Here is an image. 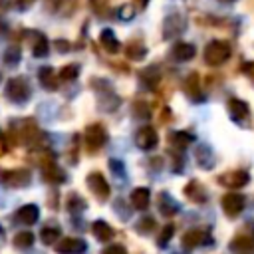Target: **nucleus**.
Listing matches in <instances>:
<instances>
[{"instance_id":"obj_40","label":"nucleus","mask_w":254,"mask_h":254,"mask_svg":"<svg viewBox=\"0 0 254 254\" xmlns=\"http://www.w3.org/2000/svg\"><path fill=\"white\" fill-rule=\"evenodd\" d=\"M101 254H127V250H125L123 244H111V246H107Z\"/></svg>"},{"instance_id":"obj_27","label":"nucleus","mask_w":254,"mask_h":254,"mask_svg":"<svg viewBox=\"0 0 254 254\" xmlns=\"http://www.w3.org/2000/svg\"><path fill=\"white\" fill-rule=\"evenodd\" d=\"M185 91L189 93V97L192 99H200V89H198V75L196 73H190L185 81Z\"/></svg>"},{"instance_id":"obj_16","label":"nucleus","mask_w":254,"mask_h":254,"mask_svg":"<svg viewBox=\"0 0 254 254\" xmlns=\"http://www.w3.org/2000/svg\"><path fill=\"white\" fill-rule=\"evenodd\" d=\"M173 58L177 60V62H189V60H192L194 58V54H196V50H194V46L192 44H187V42H179V44H175V48H173Z\"/></svg>"},{"instance_id":"obj_3","label":"nucleus","mask_w":254,"mask_h":254,"mask_svg":"<svg viewBox=\"0 0 254 254\" xmlns=\"http://www.w3.org/2000/svg\"><path fill=\"white\" fill-rule=\"evenodd\" d=\"M85 143H87V149L93 153V151H99L105 143H107V131L101 123H93L85 129Z\"/></svg>"},{"instance_id":"obj_19","label":"nucleus","mask_w":254,"mask_h":254,"mask_svg":"<svg viewBox=\"0 0 254 254\" xmlns=\"http://www.w3.org/2000/svg\"><path fill=\"white\" fill-rule=\"evenodd\" d=\"M230 250L236 254H250V252H254V238L252 236H236L230 242Z\"/></svg>"},{"instance_id":"obj_22","label":"nucleus","mask_w":254,"mask_h":254,"mask_svg":"<svg viewBox=\"0 0 254 254\" xmlns=\"http://www.w3.org/2000/svg\"><path fill=\"white\" fill-rule=\"evenodd\" d=\"M119 97L111 91V89H107L105 93H101L99 95V101H97V105H99V109H103V111H115L117 107H119Z\"/></svg>"},{"instance_id":"obj_37","label":"nucleus","mask_w":254,"mask_h":254,"mask_svg":"<svg viewBox=\"0 0 254 254\" xmlns=\"http://www.w3.org/2000/svg\"><path fill=\"white\" fill-rule=\"evenodd\" d=\"M137 232H141V234H147V232H151L153 228H155V220L151 218V216H145V218H141L139 222H137Z\"/></svg>"},{"instance_id":"obj_45","label":"nucleus","mask_w":254,"mask_h":254,"mask_svg":"<svg viewBox=\"0 0 254 254\" xmlns=\"http://www.w3.org/2000/svg\"><path fill=\"white\" fill-rule=\"evenodd\" d=\"M147 2H149V0H137V4H139V6H145Z\"/></svg>"},{"instance_id":"obj_31","label":"nucleus","mask_w":254,"mask_h":254,"mask_svg":"<svg viewBox=\"0 0 254 254\" xmlns=\"http://www.w3.org/2000/svg\"><path fill=\"white\" fill-rule=\"evenodd\" d=\"M34 244V234L32 232H18L14 236V246L16 248H30Z\"/></svg>"},{"instance_id":"obj_44","label":"nucleus","mask_w":254,"mask_h":254,"mask_svg":"<svg viewBox=\"0 0 254 254\" xmlns=\"http://www.w3.org/2000/svg\"><path fill=\"white\" fill-rule=\"evenodd\" d=\"M32 2H34V0H20V6H22V8H26V6H30Z\"/></svg>"},{"instance_id":"obj_12","label":"nucleus","mask_w":254,"mask_h":254,"mask_svg":"<svg viewBox=\"0 0 254 254\" xmlns=\"http://www.w3.org/2000/svg\"><path fill=\"white\" fill-rule=\"evenodd\" d=\"M248 181H250V175L246 171H232V173H226L220 177V183L228 189H242Z\"/></svg>"},{"instance_id":"obj_13","label":"nucleus","mask_w":254,"mask_h":254,"mask_svg":"<svg viewBox=\"0 0 254 254\" xmlns=\"http://www.w3.org/2000/svg\"><path fill=\"white\" fill-rule=\"evenodd\" d=\"M129 200H131L133 208H137V210H145V208L149 206L151 192H149V189H147V187H137V189H133V190H131Z\"/></svg>"},{"instance_id":"obj_6","label":"nucleus","mask_w":254,"mask_h":254,"mask_svg":"<svg viewBox=\"0 0 254 254\" xmlns=\"http://www.w3.org/2000/svg\"><path fill=\"white\" fill-rule=\"evenodd\" d=\"M246 206V198L240 192H226L222 196V210L226 216H238Z\"/></svg>"},{"instance_id":"obj_32","label":"nucleus","mask_w":254,"mask_h":254,"mask_svg":"<svg viewBox=\"0 0 254 254\" xmlns=\"http://www.w3.org/2000/svg\"><path fill=\"white\" fill-rule=\"evenodd\" d=\"M77 75H79V65L77 64H69V65L62 67V71H60V79H64V81H73Z\"/></svg>"},{"instance_id":"obj_34","label":"nucleus","mask_w":254,"mask_h":254,"mask_svg":"<svg viewBox=\"0 0 254 254\" xmlns=\"http://www.w3.org/2000/svg\"><path fill=\"white\" fill-rule=\"evenodd\" d=\"M173 234H175V226H173V224L163 226V230H161V234H159V238H157V244H159L161 248H165V246L171 242Z\"/></svg>"},{"instance_id":"obj_1","label":"nucleus","mask_w":254,"mask_h":254,"mask_svg":"<svg viewBox=\"0 0 254 254\" xmlns=\"http://www.w3.org/2000/svg\"><path fill=\"white\" fill-rule=\"evenodd\" d=\"M32 95V87H30V81L24 77V75H18V77H12L8 79L6 83V97L14 103H26Z\"/></svg>"},{"instance_id":"obj_21","label":"nucleus","mask_w":254,"mask_h":254,"mask_svg":"<svg viewBox=\"0 0 254 254\" xmlns=\"http://www.w3.org/2000/svg\"><path fill=\"white\" fill-rule=\"evenodd\" d=\"M99 42H101V46L107 50V52H111V54H115V52H119V40L115 38V34H113V30L111 28H105V30H101V34H99Z\"/></svg>"},{"instance_id":"obj_35","label":"nucleus","mask_w":254,"mask_h":254,"mask_svg":"<svg viewBox=\"0 0 254 254\" xmlns=\"http://www.w3.org/2000/svg\"><path fill=\"white\" fill-rule=\"evenodd\" d=\"M18 62H20V48L10 46V48L4 52V64H6V65H16Z\"/></svg>"},{"instance_id":"obj_2","label":"nucleus","mask_w":254,"mask_h":254,"mask_svg":"<svg viewBox=\"0 0 254 254\" xmlns=\"http://www.w3.org/2000/svg\"><path fill=\"white\" fill-rule=\"evenodd\" d=\"M230 44L224 40H212L204 48V62L208 65H220L230 58Z\"/></svg>"},{"instance_id":"obj_10","label":"nucleus","mask_w":254,"mask_h":254,"mask_svg":"<svg viewBox=\"0 0 254 254\" xmlns=\"http://www.w3.org/2000/svg\"><path fill=\"white\" fill-rule=\"evenodd\" d=\"M210 242H212L210 234L202 228H192V230L185 232V236H183V246L185 248H196V246H204V244H210Z\"/></svg>"},{"instance_id":"obj_30","label":"nucleus","mask_w":254,"mask_h":254,"mask_svg":"<svg viewBox=\"0 0 254 254\" xmlns=\"http://www.w3.org/2000/svg\"><path fill=\"white\" fill-rule=\"evenodd\" d=\"M125 52H127V58H131V60H143L147 56V48L139 42H131Z\"/></svg>"},{"instance_id":"obj_20","label":"nucleus","mask_w":254,"mask_h":254,"mask_svg":"<svg viewBox=\"0 0 254 254\" xmlns=\"http://www.w3.org/2000/svg\"><path fill=\"white\" fill-rule=\"evenodd\" d=\"M38 77H40V83H42L44 89H50V91L58 89V77H56L54 67H48V65L46 67H40Z\"/></svg>"},{"instance_id":"obj_46","label":"nucleus","mask_w":254,"mask_h":254,"mask_svg":"<svg viewBox=\"0 0 254 254\" xmlns=\"http://www.w3.org/2000/svg\"><path fill=\"white\" fill-rule=\"evenodd\" d=\"M0 81H2V73H0Z\"/></svg>"},{"instance_id":"obj_33","label":"nucleus","mask_w":254,"mask_h":254,"mask_svg":"<svg viewBox=\"0 0 254 254\" xmlns=\"http://www.w3.org/2000/svg\"><path fill=\"white\" fill-rule=\"evenodd\" d=\"M65 206H67L69 212H79V210H85V200H83L79 194H71V196L67 198Z\"/></svg>"},{"instance_id":"obj_48","label":"nucleus","mask_w":254,"mask_h":254,"mask_svg":"<svg viewBox=\"0 0 254 254\" xmlns=\"http://www.w3.org/2000/svg\"><path fill=\"white\" fill-rule=\"evenodd\" d=\"M224 2H228V0H224Z\"/></svg>"},{"instance_id":"obj_43","label":"nucleus","mask_w":254,"mask_h":254,"mask_svg":"<svg viewBox=\"0 0 254 254\" xmlns=\"http://www.w3.org/2000/svg\"><path fill=\"white\" fill-rule=\"evenodd\" d=\"M244 71H248V73L254 75V62H252V64H246V65H244Z\"/></svg>"},{"instance_id":"obj_24","label":"nucleus","mask_w":254,"mask_h":254,"mask_svg":"<svg viewBox=\"0 0 254 254\" xmlns=\"http://www.w3.org/2000/svg\"><path fill=\"white\" fill-rule=\"evenodd\" d=\"M44 179H46V181H50V183L60 185V183H64V181H65V175H64V171H62L54 161H50V163H48V167H44Z\"/></svg>"},{"instance_id":"obj_15","label":"nucleus","mask_w":254,"mask_h":254,"mask_svg":"<svg viewBox=\"0 0 254 254\" xmlns=\"http://www.w3.org/2000/svg\"><path fill=\"white\" fill-rule=\"evenodd\" d=\"M157 204H159V212L163 216H173L175 212H179V202L169 192H161L157 198Z\"/></svg>"},{"instance_id":"obj_4","label":"nucleus","mask_w":254,"mask_h":254,"mask_svg":"<svg viewBox=\"0 0 254 254\" xmlns=\"http://www.w3.org/2000/svg\"><path fill=\"white\" fill-rule=\"evenodd\" d=\"M0 183L6 187H28L32 183V175L26 169H16V171H2L0 173Z\"/></svg>"},{"instance_id":"obj_7","label":"nucleus","mask_w":254,"mask_h":254,"mask_svg":"<svg viewBox=\"0 0 254 254\" xmlns=\"http://www.w3.org/2000/svg\"><path fill=\"white\" fill-rule=\"evenodd\" d=\"M85 183H87L89 190L95 194L97 200H105L109 196V183L105 181V177L101 173H89Z\"/></svg>"},{"instance_id":"obj_14","label":"nucleus","mask_w":254,"mask_h":254,"mask_svg":"<svg viewBox=\"0 0 254 254\" xmlns=\"http://www.w3.org/2000/svg\"><path fill=\"white\" fill-rule=\"evenodd\" d=\"M228 113H230V117H232L234 121H242V119H246V117H248L250 107H248V103H246V101L232 97V99H228Z\"/></svg>"},{"instance_id":"obj_25","label":"nucleus","mask_w":254,"mask_h":254,"mask_svg":"<svg viewBox=\"0 0 254 254\" xmlns=\"http://www.w3.org/2000/svg\"><path fill=\"white\" fill-rule=\"evenodd\" d=\"M196 163H198L202 169H212L214 159H212L210 147H206V145H198V147H196Z\"/></svg>"},{"instance_id":"obj_11","label":"nucleus","mask_w":254,"mask_h":254,"mask_svg":"<svg viewBox=\"0 0 254 254\" xmlns=\"http://www.w3.org/2000/svg\"><path fill=\"white\" fill-rule=\"evenodd\" d=\"M38 218H40V208L36 204H24L14 214V220L18 224H34Z\"/></svg>"},{"instance_id":"obj_8","label":"nucleus","mask_w":254,"mask_h":254,"mask_svg":"<svg viewBox=\"0 0 254 254\" xmlns=\"http://www.w3.org/2000/svg\"><path fill=\"white\" fill-rule=\"evenodd\" d=\"M87 250V242L83 238H62L56 244V252L58 254H83Z\"/></svg>"},{"instance_id":"obj_36","label":"nucleus","mask_w":254,"mask_h":254,"mask_svg":"<svg viewBox=\"0 0 254 254\" xmlns=\"http://www.w3.org/2000/svg\"><path fill=\"white\" fill-rule=\"evenodd\" d=\"M133 115L139 117V119H149L151 117V111H149V105L143 103V101H137L133 105Z\"/></svg>"},{"instance_id":"obj_17","label":"nucleus","mask_w":254,"mask_h":254,"mask_svg":"<svg viewBox=\"0 0 254 254\" xmlns=\"http://www.w3.org/2000/svg\"><path fill=\"white\" fill-rule=\"evenodd\" d=\"M185 194H187L192 202H196V204L206 202V190H204V187H202L198 181H190V183L185 187Z\"/></svg>"},{"instance_id":"obj_42","label":"nucleus","mask_w":254,"mask_h":254,"mask_svg":"<svg viewBox=\"0 0 254 254\" xmlns=\"http://www.w3.org/2000/svg\"><path fill=\"white\" fill-rule=\"evenodd\" d=\"M56 46H58L60 52H67V50H69V44H67V42H62V40H58Z\"/></svg>"},{"instance_id":"obj_23","label":"nucleus","mask_w":254,"mask_h":254,"mask_svg":"<svg viewBox=\"0 0 254 254\" xmlns=\"http://www.w3.org/2000/svg\"><path fill=\"white\" fill-rule=\"evenodd\" d=\"M34 36H36V40H34V44H32V54H34V58H46V56H48V50H50L48 38H46L44 34H40V32H34Z\"/></svg>"},{"instance_id":"obj_5","label":"nucleus","mask_w":254,"mask_h":254,"mask_svg":"<svg viewBox=\"0 0 254 254\" xmlns=\"http://www.w3.org/2000/svg\"><path fill=\"white\" fill-rule=\"evenodd\" d=\"M135 143H137V147L143 149V151H151V149H155L157 143H159V135H157L155 127H151V125H143V127H139L137 133H135Z\"/></svg>"},{"instance_id":"obj_18","label":"nucleus","mask_w":254,"mask_h":254,"mask_svg":"<svg viewBox=\"0 0 254 254\" xmlns=\"http://www.w3.org/2000/svg\"><path fill=\"white\" fill-rule=\"evenodd\" d=\"M91 232H93V236H95L99 242H107V240H111V238H113V234H115V232H113V228H111L105 220H101V218H99V220H95V222L91 224Z\"/></svg>"},{"instance_id":"obj_26","label":"nucleus","mask_w":254,"mask_h":254,"mask_svg":"<svg viewBox=\"0 0 254 254\" xmlns=\"http://www.w3.org/2000/svg\"><path fill=\"white\" fill-rule=\"evenodd\" d=\"M159 79H161V71H159L157 65H149V67H145V69L141 71V81H143L147 87H155V85L159 83Z\"/></svg>"},{"instance_id":"obj_39","label":"nucleus","mask_w":254,"mask_h":254,"mask_svg":"<svg viewBox=\"0 0 254 254\" xmlns=\"http://www.w3.org/2000/svg\"><path fill=\"white\" fill-rule=\"evenodd\" d=\"M135 16V8L133 6H121L119 8V18L121 20H131Z\"/></svg>"},{"instance_id":"obj_41","label":"nucleus","mask_w":254,"mask_h":254,"mask_svg":"<svg viewBox=\"0 0 254 254\" xmlns=\"http://www.w3.org/2000/svg\"><path fill=\"white\" fill-rule=\"evenodd\" d=\"M91 6L97 14H103V8H107V0H91Z\"/></svg>"},{"instance_id":"obj_29","label":"nucleus","mask_w":254,"mask_h":254,"mask_svg":"<svg viewBox=\"0 0 254 254\" xmlns=\"http://www.w3.org/2000/svg\"><path fill=\"white\" fill-rule=\"evenodd\" d=\"M60 236H62V230L58 226H44L42 232H40V238H42L44 244H54Z\"/></svg>"},{"instance_id":"obj_38","label":"nucleus","mask_w":254,"mask_h":254,"mask_svg":"<svg viewBox=\"0 0 254 254\" xmlns=\"http://www.w3.org/2000/svg\"><path fill=\"white\" fill-rule=\"evenodd\" d=\"M109 169H111L119 179L125 177V165H123L119 159H111V161H109Z\"/></svg>"},{"instance_id":"obj_9","label":"nucleus","mask_w":254,"mask_h":254,"mask_svg":"<svg viewBox=\"0 0 254 254\" xmlns=\"http://www.w3.org/2000/svg\"><path fill=\"white\" fill-rule=\"evenodd\" d=\"M183 30H185V18L181 14H171L165 18V22H163V38L165 40L177 38L179 34H183Z\"/></svg>"},{"instance_id":"obj_28","label":"nucleus","mask_w":254,"mask_h":254,"mask_svg":"<svg viewBox=\"0 0 254 254\" xmlns=\"http://www.w3.org/2000/svg\"><path fill=\"white\" fill-rule=\"evenodd\" d=\"M171 141H173V145H175V147L185 149L189 143H192V141H194V137H192L190 133H187V131H175V133H171Z\"/></svg>"},{"instance_id":"obj_47","label":"nucleus","mask_w":254,"mask_h":254,"mask_svg":"<svg viewBox=\"0 0 254 254\" xmlns=\"http://www.w3.org/2000/svg\"><path fill=\"white\" fill-rule=\"evenodd\" d=\"M0 236H2V228H0Z\"/></svg>"}]
</instances>
